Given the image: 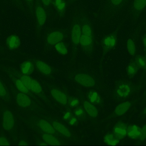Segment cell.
Listing matches in <instances>:
<instances>
[{"label":"cell","mask_w":146,"mask_h":146,"mask_svg":"<svg viewBox=\"0 0 146 146\" xmlns=\"http://www.w3.org/2000/svg\"><path fill=\"white\" fill-rule=\"evenodd\" d=\"M83 107L85 111L91 117L95 118L98 115V109L90 102L87 101L84 102L83 103Z\"/></svg>","instance_id":"cell-18"},{"label":"cell","mask_w":146,"mask_h":146,"mask_svg":"<svg viewBox=\"0 0 146 146\" xmlns=\"http://www.w3.org/2000/svg\"><path fill=\"white\" fill-rule=\"evenodd\" d=\"M20 79L27 88L31 92L36 94H40L42 91V87L39 83L29 75H23Z\"/></svg>","instance_id":"cell-2"},{"label":"cell","mask_w":146,"mask_h":146,"mask_svg":"<svg viewBox=\"0 0 146 146\" xmlns=\"http://www.w3.org/2000/svg\"><path fill=\"white\" fill-rule=\"evenodd\" d=\"M71 116H72V114H71V112L67 111L64 114L63 118L65 121H68L71 118Z\"/></svg>","instance_id":"cell-38"},{"label":"cell","mask_w":146,"mask_h":146,"mask_svg":"<svg viewBox=\"0 0 146 146\" xmlns=\"http://www.w3.org/2000/svg\"><path fill=\"white\" fill-rule=\"evenodd\" d=\"M35 16L38 25L42 27L45 24L47 20L46 10L40 5H38L35 8Z\"/></svg>","instance_id":"cell-6"},{"label":"cell","mask_w":146,"mask_h":146,"mask_svg":"<svg viewBox=\"0 0 146 146\" xmlns=\"http://www.w3.org/2000/svg\"><path fill=\"white\" fill-rule=\"evenodd\" d=\"M38 126L40 129L45 133L54 134L56 131L53 125L46 120L41 119L39 120L38 122Z\"/></svg>","instance_id":"cell-15"},{"label":"cell","mask_w":146,"mask_h":146,"mask_svg":"<svg viewBox=\"0 0 146 146\" xmlns=\"http://www.w3.org/2000/svg\"><path fill=\"white\" fill-rule=\"evenodd\" d=\"M127 125L124 123L119 122L114 127L113 134L119 139H123L127 136Z\"/></svg>","instance_id":"cell-5"},{"label":"cell","mask_w":146,"mask_h":146,"mask_svg":"<svg viewBox=\"0 0 146 146\" xmlns=\"http://www.w3.org/2000/svg\"><path fill=\"white\" fill-rule=\"evenodd\" d=\"M127 48L129 54L131 56H134L136 52V47L133 39H129L127 43Z\"/></svg>","instance_id":"cell-26"},{"label":"cell","mask_w":146,"mask_h":146,"mask_svg":"<svg viewBox=\"0 0 146 146\" xmlns=\"http://www.w3.org/2000/svg\"><path fill=\"white\" fill-rule=\"evenodd\" d=\"M143 114L144 115H146V106L145 108L144 109L143 111Z\"/></svg>","instance_id":"cell-45"},{"label":"cell","mask_w":146,"mask_h":146,"mask_svg":"<svg viewBox=\"0 0 146 146\" xmlns=\"http://www.w3.org/2000/svg\"><path fill=\"white\" fill-rule=\"evenodd\" d=\"M143 43L144 46L146 48V37H145L143 39Z\"/></svg>","instance_id":"cell-43"},{"label":"cell","mask_w":146,"mask_h":146,"mask_svg":"<svg viewBox=\"0 0 146 146\" xmlns=\"http://www.w3.org/2000/svg\"><path fill=\"white\" fill-rule=\"evenodd\" d=\"M50 94L53 98L61 104L65 105L67 103V97L63 92L58 89L53 88L50 91Z\"/></svg>","instance_id":"cell-12"},{"label":"cell","mask_w":146,"mask_h":146,"mask_svg":"<svg viewBox=\"0 0 146 146\" xmlns=\"http://www.w3.org/2000/svg\"><path fill=\"white\" fill-rule=\"evenodd\" d=\"M84 111L81 108L76 109L74 111V114L76 116L81 117L84 115Z\"/></svg>","instance_id":"cell-35"},{"label":"cell","mask_w":146,"mask_h":146,"mask_svg":"<svg viewBox=\"0 0 146 146\" xmlns=\"http://www.w3.org/2000/svg\"><path fill=\"white\" fill-rule=\"evenodd\" d=\"M72 1H76V0H72Z\"/></svg>","instance_id":"cell-47"},{"label":"cell","mask_w":146,"mask_h":146,"mask_svg":"<svg viewBox=\"0 0 146 146\" xmlns=\"http://www.w3.org/2000/svg\"><path fill=\"white\" fill-rule=\"evenodd\" d=\"M117 38L114 34H110L106 36L103 39L102 43L104 48L110 50L115 48L117 44Z\"/></svg>","instance_id":"cell-13"},{"label":"cell","mask_w":146,"mask_h":146,"mask_svg":"<svg viewBox=\"0 0 146 146\" xmlns=\"http://www.w3.org/2000/svg\"><path fill=\"white\" fill-rule=\"evenodd\" d=\"M82 34L80 44L82 48H90L93 43V33L90 25L85 24L82 27Z\"/></svg>","instance_id":"cell-1"},{"label":"cell","mask_w":146,"mask_h":146,"mask_svg":"<svg viewBox=\"0 0 146 146\" xmlns=\"http://www.w3.org/2000/svg\"><path fill=\"white\" fill-rule=\"evenodd\" d=\"M16 103L21 108H27L31 105V100L26 93L20 92L18 93L15 97Z\"/></svg>","instance_id":"cell-10"},{"label":"cell","mask_w":146,"mask_h":146,"mask_svg":"<svg viewBox=\"0 0 146 146\" xmlns=\"http://www.w3.org/2000/svg\"><path fill=\"white\" fill-rule=\"evenodd\" d=\"M56 51L62 55H66L68 53V49L66 45L62 42H60L55 45Z\"/></svg>","instance_id":"cell-25"},{"label":"cell","mask_w":146,"mask_h":146,"mask_svg":"<svg viewBox=\"0 0 146 146\" xmlns=\"http://www.w3.org/2000/svg\"><path fill=\"white\" fill-rule=\"evenodd\" d=\"M2 127L4 130L10 131L15 125V118L13 114L10 110H6L1 115Z\"/></svg>","instance_id":"cell-3"},{"label":"cell","mask_w":146,"mask_h":146,"mask_svg":"<svg viewBox=\"0 0 146 146\" xmlns=\"http://www.w3.org/2000/svg\"><path fill=\"white\" fill-rule=\"evenodd\" d=\"M135 63L139 67L145 68L146 67V61L144 57L139 56L136 58Z\"/></svg>","instance_id":"cell-30"},{"label":"cell","mask_w":146,"mask_h":146,"mask_svg":"<svg viewBox=\"0 0 146 146\" xmlns=\"http://www.w3.org/2000/svg\"><path fill=\"white\" fill-rule=\"evenodd\" d=\"M34 69L33 64L30 61L24 62L21 66V70L23 75H30L33 73Z\"/></svg>","instance_id":"cell-20"},{"label":"cell","mask_w":146,"mask_h":146,"mask_svg":"<svg viewBox=\"0 0 146 146\" xmlns=\"http://www.w3.org/2000/svg\"><path fill=\"white\" fill-rule=\"evenodd\" d=\"M42 138L44 141L48 145H60V142L59 140L53 136V135L50 134L44 133L42 135Z\"/></svg>","instance_id":"cell-22"},{"label":"cell","mask_w":146,"mask_h":146,"mask_svg":"<svg viewBox=\"0 0 146 146\" xmlns=\"http://www.w3.org/2000/svg\"><path fill=\"white\" fill-rule=\"evenodd\" d=\"M55 8L58 13H63L66 10V3L65 0H54Z\"/></svg>","instance_id":"cell-23"},{"label":"cell","mask_w":146,"mask_h":146,"mask_svg":"<svg viewBox=\"0 0 146 146\" xmlns=\"http://www.w3.org/2000/svg\"><path fill=\"white\" fill-rule=\"evenodd\" d=\"M132 91L131 87L129 85L123 84L120 85L116 90V93L121 98H125L128 96Z\"/></svg>","instance_id":"cell-19"},{"label":"cell","mask_w":146,"mask_h":146,"mask_svg":"<svg viewBox=\"0 0 146 146\" xmlns=\"http://www.w3.org/2000/svg\"><path fill=\"white\" fill-rule=\"evenodd\" d=\"M79 103V101L77 99H74L70 101L69 105L71 107H74L77 106Z\"/></svg>","instance_id":"cell-36"},{"label":"cell","mask_w":146,"mask_h":146,"mask_svg":"<svg viewBox=\"0 0 146 146\" xmlns=\"http://www.w3.org/2000/svg\"><path fill=\"white\" fill-rule=\"evenodd\" d=\"M53 126L56 132L64 137L68 138L72 137V133L70 130L61 123L55 121L53 122Z\"/></svg>","instance_id":"cell-14"},{"label":"cell","mask_w":146,"mask_h":146,"mask_svg":"<svg viewBox=\"0 0 146 146\" xmlns=\"http://www.w3.org/2000/svg\"><path fill=\"white\" fill-rule=\"evenodd\" d=\"M74 79L77 84L84 87H93L96 84L95 81L92 76L83 73H80L76 75Z\"/></svg>","instance_id":"cell-4"},{"label":"cell","mask_w":146,"mask_h":146,"mask_svg":"<svg viewBox=\"0 0 146 146\" xmlns=\"http://www.w3.org/2000/svg\"><path fill=\"white\" fill-rule=\"evenodd\" d=\"M15 85L17 89L20 92L27 94L29 93V91L28 90L23 81L21 80V79H17L15 81Z\"/></svg>","instance_id":"cell-28"},{"label":"cell","mask_w":146,"mask_h":146,"mask_svg":"<svg viewBox=\"0 0 146 146\" xmlns=\"http://www.w3.org/2000/svg\"><path fill=\"white\" fill-rule=\"evenodd\" d=\"M34 1V0H22V3H24V4L27 7H30L32 5Z\"/></svg>","instance_id":"cell-37"},{"label":"cell","mask_w":146,"mask_h":146,"mask_svg":"<svg viewBox=\"0 0 146 146\" xmlns=\"http://www.w3.org/2000/svg\"><path fill=\"white\" fill-rule=\"evenodd\" d=\"M88 99L92 103L100 104L101 102V99L98 93L94 91L88 93Z\"/></svg>","instance_id":"cell-24"},{"label":"cell","mask_w":146,"mask_h":146,"mask_svg":"<svg viewBox=\"0 0 146 146\" xmlns=\"http://www.w3.org/2000/svg\"><path fill=\"white\" fill-rule=\"evenodd\" d=\"M5 3L8 4L9 3V0H3Z\"/></svg>","instance_id":"cell-46"},{"label":"cell","mask_w":146,"mask_h":146,"mask_svg":"<svg viewBox=\"0 0 146 146\" xmlns=\"http://www.w3.org/2000/svg\"><path fill=\"white\" fill-rule=\"evenodd\" d=\"M64 38L63 33L60 31H54L48 35L47 42L50 45H55L60 42H62Z\"/></svg>","instance_id":"cell-9"},{"label":"cell","mask_w":146,"mask_h":146,"mask_svg":"<svg viewBox=\"0 0 146 146\" xmlns=\"http://www.w3.org/2000/svg\"><path fill=\"white\" fill-rule=\"evenodd\" d=\"M10 145V142L6 137L0 136V145Z\"/></svg>","instance_id":"cell-34"},{"label":"cell","mask_w":146,"mask_h":146,"mask_svg":"<svg viewBox=\"0 0 146 146\" xmlns=\"http://www.w3.org/2000/svg\"><path fill=\"white\" fill-rule=\"evenodd\" d=\"M9 3L15 7L21 8L22 4V0H9Z\"/></svg>","instance_id":"cell-32"},{"label":"cell","mask_w":146,"mask_h":146,"mask_svg":"<svg viewBox=\"0 0 146 146\" xmlns=\"http://www.w3.org/2000/svg\"><path fill=\"white\" fill-rule=\"evenodd\" d=\"M5 43L7 48L10 50L17 49L20 46L21 43L19 37L15 34L9 35L6 39Z\"/></svg>","instance_id":"cell-7"},{"label":"cell","mask_w":146,"mask_h":146,"mask_svg":"<svg viewBox=\"0 0 146 146\" xmlns=\"http://www.w3.org/2000/svg\"><path fill=\"white\" fill-rule=\"evenodd\" d=\"M71 40L73 44L77 45L80 44L82 34V27L77 23L74 24L71 30Z\"/></svg>","instance_id":"cell-8"},{"label":"cell","mask_w":146,"mask_h":146,"mask_svg":"<svg viewBox=\"0 0 146 146\" xmlns=\"http://www.w3.org/2000/svg\"><path fill=\"white\" fill-rule=\"evenodd\" d=\"M146 7V0H134L133 7L136 11H141Z\"/></svg>","instance_id":"cell-27"},{"label":"cell","mask_w":146,"mask_h":146,"mask_svg":"<svg viewBox=\"0 0 146 146\" xmlns=\"http://www.w3.org/2000/svg\"><path fill=\"white\" fill-rule=\"evenodd\" d=\"M141 128L136 125H130L127 128V136L131 139H139Z\"/></svg>","instance_id":"cell-11"},{"label":"cell","mask_w":146,"mask_h":146,"mask_svg":"<svg viewBox=\"0 0 146 146\" xmlns=\"http://www.w3.org/2000/svg\"><path fill=\"white\" fill-rule=\"evenodd\" d=\"M131 106V103L129 101H125L121 103L115 108L114 114L117 116H121L128 111Z\"/></svg>","instance_id":"cell-16"},{"label":"cell","mask_w":146,"mask_h":146,"mask_svg":"<svg viewBox=\"0 0 146 146\" xmlns=\"http://www.w3.org/2000/svg\"><path fill=\"white\" fill-rule=\"evenodd\" d=\"M77 118L75 117H72L69 120V123L71 126H74L77 122Z\"/></svg>","instance_id":"cell-40"},{"label":"cell","mask_w":146,"mask_h":146,"mask_svg":"<svg viewBox=\"0 0 146 146\" xmlns=\"http://www.w3.org/2000/svg\"><path fill=\"white\" fill-rule=\"evenodd\" d=\"M35 66L37 70L42 74L48 75L51 73L52 70L50 67L43 61L40 60L36 61Z\"/></svg>","instance_id":"cell-17"},{"label":"cell","mask_w":146,"mask_h":146,"mask_svg":"<svg viewBox=\"0 0 146 146\" xmlns=\"http://www.w3.org/2000/svg\"><path fill=\"white\" fill-rule=\"evenodd\" d=\"M43 5L45 7H48L51 3V0H41Z\"/></svg>","instance_id":"cell-41"},{"label":"cell","mask_w":146,"mask_h":146,"mask_svg":"<svg viewBox=\"0 0 146 146\" xmlns=\"http://www.w3.org/2000/svg\"><path fill=\"white\" fill-rule=\"evenodd\" d=\"M139 67L136 63H132L128 66L127 68V73L129 76H133L137 73Z\"/></svg>","instance_id":"cell-29"},{"label":"cell","mask_w":146,"mask_h":146,"mask_svg":"<svg viewBox=\"0 0 146 146\" xmlns=\"http://www.w3.org/2000/svg\"><path fill=\"white\" fill-rule=\"evenodd\" d=\"M38 145H48V144L44 142V143H40V144H38Z\"/></svg>","instance_id":"cell-44"},{"label":"cell","mask_w":146,"mask_h":146,"mask_svg":"<svg viewBox=\"0 0 146 146\" xmlns=\"http://www.w3.org/2000/svg\"><path fill=\"white\" fill-rule=\"evenodd\" d=\"M18 145H28V144H27V142L25 141L21 140L19 142Z\"/></svg>","instance_id":"cell-42"},{"label":"cell","mask_w":146,"mask_h":146,"mask_svg":"<svg viewBox=\"0 0 146 146\" xmlns=\"http://www.w3.org/2000/svg\"><path fill=\"white\" fill-rule=\"evenodd\" d=\"M111 3L114 6H118L123 2L124 0H110Z\"/></svg>","instance_id":"cell-39"},{"label":"cell","mask_w":146,"mask_h":146,"mask_svg":"<svg viewBox=\"0 0 146 146\" xmlns=\"http://www.w3.org/2000/svg\"><path fill=\"white\" fill-rule=\"evenodd\" d=\"M8 93L7 90L3 85L2 82L0 81V97L3 99L7 98Z\"/></svg>","instance_id":"cell-31"},{"label":"cell","mask_w":146,"mask_h":146,"mask_svg":"<svg viewBox=\"0 0 146 146\" xmlns=\"http://www.w3.org/2000/svg\"><path fill=\"white\" fill-rule=\"evenodd\" d=\"M139 139L141 141L146 140V124L144 125L141 128V135Z\"/></svg>","instance_id":"cell-33"},{"label":"cell","mask_w":146,"mask_h":146,"mask_svg":"<svg viewBox=\"0 0 146 146\" xmlns=\"http://www.w3.org/2000/svg\"><path fill=\"white\" fill-rule=\"evenodd\" d=\"M105 144L108 145L115 146L119 144V139L114 134L108 133L105 135L104 139Z\"/></svg>","instance_id":"cell-21"}]
</instances>
